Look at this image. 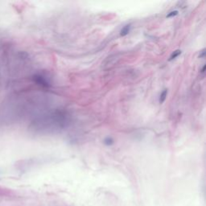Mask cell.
Returning a JSON list of instances; mask_svg holds the SVG:
<instances>
[{
    "label": "cell",
    "instance_id": "5b68a950",
    "mask_svg": "<svg viewBox=\"0 0 206 206\" xmlns=\"http://www.w3.org/2000/svg\"><path fill=\"white\" fill-rule=\"evenodd\" d=\"M103 143H104L105 145H106V146H111V145L114 143V139H112V138H110V137H107V138H105V139H104Z\"/></svg>",
    "mask_w": 206,
    "mask_h": 206
},
{
    "label": "cell",
    "instance_id": "277c9868",
    "mask_svg": "<svg viewBox=\"0 0 206 206\" xmlns=\"http://www.w3.org/2000/svg\"><path fill=\"white\" fill-rule=\"evenodd\" d=\"M180 54H181V50H176V51H174L172 53L170 58H169V60L171 61V60H173L177 59Z\"/></svg>",
    "mask_w": 206,
    "mask_h": 206
},
{
    "label": "cell",
    "instance_id": "7a4b0ae2",
    "mask_svg": "<svg viewBox=\"0 0 206 206\" xmlns=\"http://www.w3.org/2000/svg\"><path fill=\"white\" fill-rule=\"evenodd\" d=\"M131 24H127V25H125L123 28H122L121 31H120V36H123H123H127V35L130 33V32H131Z\"/></svg>",
    "mask_w": 206,
    "mask_h": 206
},
{
    "label": "cell",
    "instance_id": "8992f818",
    "mask_svg": "<svg viewBox=\"0 0 206 206\" xmlns=\"http://www.w3.org/2000/svg\"><path fill=\"white\" fill-rule=\"evenodd\" d=\"M179 11L177 10H175V11H170L169 13H168V15L166 16L167 18H172V17H175V16H177V15H178Z\"/></svg>",
    "mask_w": 206,
    "mask_h": 206
},
{
    "label": "cell",
    "instance_id": "3957f363",
    "mask_svg": "<svg viewBox=\"0 0 206 206\" xmlns=\"http://www.w3.org/2000/svg\"><path fill=\"white\" fill-rule=\"evenodd\" d=\"M167 95H168V89H164V90L161 93L160 96H159V103H160V104L164 102V101L166 100Z\"/></svg>",
    "mask_w": 206,
    "mask_h": 206
},
{
    "label": "cell",
    "instance_id": "6da1fadb",
    "mask_svg": "<svg viewBox=\"0 0 206 206\" xmlns=\"http://www.w3.org/2000/svg\"><path fill=\"white\" fill-rule=\"evenodd\" d=\"M34 81H35V82H36L37 85H40V86H42V87H44V88H48L50 86V83L48 82V81L47 79H46L45 77H43L42 75H39V74H37V75H35L33 77Z\"/></svg>",
    "mask_w": 206,
    "mask_h": 206
},
{
    "label": "cell",
    "instance_id": "ba28073f",
    "mask_svg": "<svg viewBox=\"0 0 206 206\" xmlns=\"http://www.w3.org/2000/svg\"><path fill=\"white\" fill-rule=\"evenodd\" d=\"M204 71H205V65H204L202 67V69H201V70H200V73L202 74H204Z\"/></svg>",
    "mask_w": 206,
    "mask_h": 206
},
{
    "label": "cell",
    "instance_id": "52a82bcc",
    "mask_svg": "<svg viewBox=\"0 0 206 206\" xmlns=\"http://www.w3.org/2000/svg\"><path fill=\"white\" fill-rule=\"evenodd\" d=\"M204 55H205V49H204V48H203V49L200 52V55H199V57H200V58H204Z\"/></svg>",
    "mask_w": 206,
    "mask_h": 206
}]
</instances>
